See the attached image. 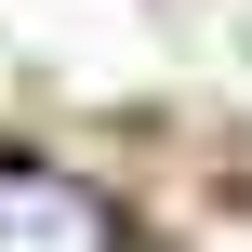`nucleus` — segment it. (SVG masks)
<instances>
[{"label": "nucleus", "mask_w": 252, "mask_h": 252, "mask_svg": "<svg viewBox=\"0 0 252 252\" xmlns=\"http://www.w3.org/2000/svg\"><path fill=\"white\" fill-rule=\"evenodd\" d=\"M0 252H120V213L80 173H0Z\"/></svg>", "instance_id": "obj_1"}]
</instances>
